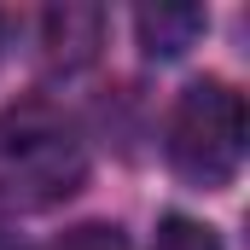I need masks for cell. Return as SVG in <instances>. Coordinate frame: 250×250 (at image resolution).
<instances>
[{
  "label": "cell",
  "instance_id": "cell-8",
  "mask_svg": "<svg viewBox=\"0 0 250 250\" xmlns=\"http://www.w3.org/2000/svg\"><path fill=\"white\" fill-rule=\"evenodd\" d=\"M0 250H18V245H6V239H0Z\"/></svg>",
  "mask_w": 250,
  "mask_h": 250
},
{
  "label": "cell",
  "instance_id": "cell-6",
  "mask_svg": "<svg viewBox=\"0 0 250 250\" xmlns=\"http://www.w3.org/2000/svg\"><path fill=\"white\" fill-rule=\"evenodd\" d=\"M59 250H128V239H123V227H76Z\"/></svg>",
  "mask_w": 250,
  "mask_h": 250
},
{
  "label": "cell",
  "instance_id": "cell-3",
  "mask_svg": "<svg viewBox=\"0 0 250 250\" xmlns=\"http://www.w3.org/2000/svg\"><path fill=\"white\" fill-rule=\"evenodd\" d=\"M35 41H41V64L53 76H76L105 47V12L99 6H53V12H41Z\"/></svg>",
  "mask_w": 250,
  "mask_h": 250
},
{
  "label": "cell",
  "instance_id": "cell-2",
  "mask_svg": "<svg viewBox=\"0 0 250 250\" xmlns=\"http://www.w3.org/2000/svg\"><path fill=\"white\" fill-rule=\"evenodd\" d=\"M163 151H169L181 181H192L204 192L227 187L239 175V163H245V99L215 76L192 82L175 99V111H169Z\"/></svg>",
  "mask_w": 250,
  "mask_h": 250
},
{
  "label": "cell",
  "instance_id": "cell-7",
  "mask_svg": "<svg viewBox=\"0 0 250 250\" xmlns=\"http://www.w3.org/2000/svg\"><path fill=\"white\" fill-rule=\"evenodd\" d=\"M0 53H6V23H0Z\"/></svg>",
  "mask_w": 250,
  "mask_h": 250
},
{
  "label": "cell",
  "instance_id": "cell-1",
  "mask_svg": "<svg viewBox=\"0 0 250 250\" xmlns=\"http://www.w3.org/2000/svg\"><path fill=\"white\" fill-rule=\"evenodd\" d=\"M87 181V140L59 105L23 99L0 111V215H35L76 198Z\"/></svg>",
  "mask_w": 250,
  "mask_h": 250
},
{
  "label": "cell",
  "instance_id": "cell-5",
  "mask_svg": "<svg viewBox=\"0 0 250 250\" xmlns=\"http://www.w3.org/2000/svg\"><path fill=\"white\" fill-rule=\"evenodd\" d=\"M151 250H221V239H215L204 221H192V215H163Z\"/></svg>",
  "mask_w": 250,
  "mask_h": 250
},
{
  "label": "cell",
  "instance_id": "cell-4",
  "mask_svg": "<svg viewBox=\"0 0 250 250\" xmlns=\"http://www.w3.org/2000/svg\"><path fill=\"white\" fill-rule=\"evenodd\" d=\"M134 29H140L146 59H181L192 41L204 35V12L198 6H157V12H140Z\"/></svg>",
  "mask_w": 250,
  "mask_h": 250
}]
</instances>
